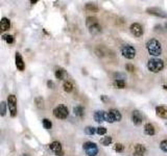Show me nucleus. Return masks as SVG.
Masks as SVG:
<instances>
[{
  "mask_svg": "<svg viewBox=\"0 0 167 156\" xmlns=\"http://www.w3.org/2000/svg\"><path fill=\"white\" fill-rule=\"evenodd\" d=\"M68 108L64 105H59L58 107L55 108V110H53V114H55V118H58L60 120H64L68 117Z\"/></svg>",
  "mask_w": 167,
  "mask_h": 156,
  "instance_id": "0eeeda50",
  "label": "nucleus"
},
{
  "mask_svg": "<svg viewBox=\"0 0 167 156\" xmlns=\"http://www.w3.org/2000/svg\"><path fill=\"white\" fill-rule=\"evenodd\" d=\"M11 27V22L7 18H2L1 21H0V33L2 31H6V30L9 29Z\"/></svg>",
  "mask_w": 167,
  "mask_h": 156,
  "instance_id": "ddd939ff",
  "label": "nucleus"
},
{
  "mask_svg": "<svg viewBox=\"0 0 167 156\" xmlns=\"http://www.w3.org/2000/svg\"><path fill=\"white\" fill-rule=\"evenodd\" d=\"M31 3H33V4H35V3H37V0H31Z\"/></svg>",
  "mask_w": 167,
  "mask_h": 156,
  "instance_id": "c9c22d12",
  "label": "nucleus"
},
{
  "mask_svg": "<svg viewBox=\"0 0 167 156\" xmlns=\"http://www.w3.org/2000/svg\"><path fill=\"white\" fill-rule=\"evenodd\" d=\"M65 76H66L65 70H58V71H55V77L58 78V79H63Z\"/></svg>",
  "mask_w": 167,
  "mask_h": 156,
  "instance_id": "412c9836",
  "label": "nucleus"
},
{
  "mask_svg": "<svg viewBox=\"0 0 167 156\" xmlns=\"http://www.w3.org/2000/svg\"><path fill=\"white\" fill-rule=\"evenodd\" d=\"M144 131L147 135H154L155 134V128L152 124H146L144 127Z\"/></svg>",
  "mask_w": 167,
  "mask_h": 156,
  "instance_id": "f3484780",
  "label": "nucleus"
},
{
  "mask_svg": "<svg viewBox=\"0 0 167 156\" xmlns=\"http://www.w3.org/2000/svg\"><path fill=\"white\" fill-rule=\"evenodd\" d=\"M115 87H117L118 89H123L125 87V82L123 80H115L114 81Z\"/></svg>",
  "mask_w": 167,
  "mask_h": 156,
  "instance_id": "bb28decb",
  "label": "nucleus"
},
{
  "mask_svg": "<svg viewBox=\"0 0 167 156\" xmlns=\"http://www.w3.org/2000/svg\"><path fill=\"white\" fill-rule=\"evenodd\" d=\"M160 148H161L162 151H164V152H167V141H163L160 144Z\"/></svg>",
  "mask_w": 167,
  "mask_h": 156,
  "instance_id": "c756f323",
  "label": "nucleus"
},
{
  "mask_svg": "<svg viewBox=\"0 0 167 156\" xmlns=\"http://www.w3.org/2000/svg\"><path fill=\"white\" fill-rule=\"evenodd\" d=\"M125 68H126V70H128V71H130V72H133L134 69H135V68H134V66H133V65H131V63H128V65L125 66Z\"/></svg>",
  "mask_w": 167,
  "mask_h": 156,
  "instance_id": "473e14b6",
  "label": "nucleus"
},
{
  "mask_svg": "<svg viewBox=\"0 0 167 156\" xmlns=\"http://www.w3.org/2000/svg\"><path fill=\"white\" fill-rule=\"evenodd\" d=\"M114 77L116 78V80H123L125 79V75L124 74H121V73H115L114 74Z\"/></svg>",
  "mask_w": 167,
  "mask_h": 156,
  "instance_id": "cd10ccee",
  "label": "nucleus"
},
{
  "mask_svg": "<svg viewBox=\"0 0 167 156\" xmlns=\"http://www.w3.org/2000/svg\"><path fill=\"white\" fill-rule=\"evenodd\" d=\"M16 67H17V69L19 71H24L25 69L24 60H23L21 54L19 53V52H16Z\"/></svg>",
  "mask_w": 167,
  "mask_h": 156,
  "instance_id": "9b49d317",
  "label": "nucleus"
},
{
  "mask_svg": "<svg viewBox=\"0 0 167 156\" xmlns=\"http://www.w3.org/2000/svg\"><path fill=\"white\" fill-rule=\"evenodd\" d=\"M120 120H121V114L117 109L112 108L109 110V112H104V121L109 122V123L119 122Z\"/></svg>",
  "mask_w": 167,
  "mask_h": 156,
  "instance_id": "20e7f679",
  "label": "nucleus"
},
{
  "mask_svg": "<svg viewBox=\"0 0 167 156\" xmlns=\"http://www.w3.org/2000/svg\"><path fill=\"white\" fill-rule=\"evenodd\" d=\"M96 132H97V134L103 135L106 133V129L104 128V127H98L97 129H96Z\"/></svg>",
  "mask_w": 167,
  "mask_h": 156,
  "instance_id": "c85d7f7f",
  "label": "nucleus"
},
{
  "mask_svg": "<svg viewBox=\"0 0 167 156\" xmlns=\"http://www.w3.org/2000/svg\"><path fill=\"white\" fill-rule=\"evenodd\" d=\"M7 106H9L11 117H16L17 114V98L15 95H9L7 98Z\"/></svg>",
  "mask_w": 167,
  "mask_h": 156,
  "instance_id": "423d86ee",
  "label": "nucleus"
},
{
  "mask_svg": "<svg viewBox=\"0 0 167 156\" xmlns=\"http://www.w3.org/2000/svg\"><path fill=\"white\" fill-rule=\"evenodd\" d=\"M35 104H36V106L39 109H43L44 108V106H45V102H44V99H43L42 97L39 96L37 97L36 99H35Z\"/></svg>",
  "mask_w": 167,
  "mask_h": 156,
  "instance_id": "dca6fc26",
  "label": "nucleus"
},
{
  "mask_svg": "<svg viewBox=\"0 0 167 156\" xmlns=\"http://www.w3.org/2000/svg\"><path fill=\"white\" fill-rule=\"evenodd\" d=\"M2 39L4 40L7 44H13V43H14V38H13V36H11V34H4V36H2Z\"/></svg>",
  "mask_w": 167,
  "mask_h": 156,
  "instance_id": "5701e85b",
  "label": "nucleus"
},
{
  "mask_svg": "<svg viewBox=\"0 0 167 156\" xmlns=\"http://www.w3.org/2000/svg\"><path fill=\"white\" fill-rule=\"evenodd\" d=\"M63 87H64V91L67 92V93H71L73 90V84L70 81H66Z\"/></svg>",
  "mask_w": 167,
  "mask_h": 156,
  "instance_id": "6ab92c4d",
  "label": "nucleus"
},
{
  "mask_svg": "<svg viewBox=\"0 0 167 156\" xmlns=\"http://www.w3.org/2000/svg\"><path fill=\"white\" fill-rule=\"evenodd\" d=\"M156 112L162 119H167V107L166 106H158L156 108Z\"/></svg>",
  "mask_w": 167,
  "mask_h": 156,
  "instance_id": "4468645a",
  "label": "nucleus"
},
{
  "mask_svg": "<svg viewBox=\"0 0 167 156\" xmlns=\"http://www.w3.org/2000/svg\"><path fill=\"white\" fill-rule=\"evenodd\" d=\"M146 48L148 50L149 54L152 56H159L162 53V47L161 44L158 40L152 39L149 40L148 42L146 43Z\"/></svg>",
  "mask_w": 167,
  "mask_h": 156,
  "instance_id": "f257e3e1",
  "label": "nucleus"
},
{
  "mask_svg": "<svg viewBox=\"0 0 167 156\" xmlns=\"http://www.w3.org/2000/svg\"><path fill=\"white\" fill-rule=\"evenodd\" d=\"M22 156H28V155H27V154H23Z\"/></svg>",
  "mask_w": 167,
  "mask_h": 156,
  "instance_id": "4c0bfd02",
  "label": "nucleus"
},
{
  "mask_svg": "<svg viewBox=\"0 0 167 156\" xmlns=\"http://www.w3.org/2000/svg\"><path fill=\"white\" fill-rule=\"evenodd\" d=\"M96 132V129H95L94 127H92V126H88V127H86L85 128V133L86 134H88V135H93Z\"/></svg>",
  "mask_w": 167,
  "mask_h": 156,
  "instance_id": "4be33fe9",
  "label": "nucleus"
},
{
  "mask_svg": "<svg viewBox=\"0 0 167 156\" xmlns=\"http://www.w3.org/2000/svg\"><path fill=\"white\" fill-rule=\"evenodd\" d=\"M134 156H143V153H140V152H135Z\"/></svg>",
  "mask_w": 167,
  "mask_h": 156,
  "instance_id": "f704fd0d",
  "label": "nucleus"
},
{
  "mask_svg": "<svg viewBox=\"0 0 167 156\" xmlns=\"http://www.w3.org/2000/svg\"><path fill=\"white\" fill-rule=\"evenodd\" d=\"M49 148L51 149L53 152L58 156H62L63 155V151H62V145L60 141H53L51 144L49 145Z\"/></svg>",
  "mask_w": 167,
  "mask_h": 156,
  "instance_id": "9d476101",
  "label": "nucleus"
},
{
  "mask_svg": "<svg viewBox=\"0 0 167 156\" xmlns=\"http://www.w3.org/2000/svg\"><path fill=\"white\" fill-rule=\"evenodd\" d=\"M145 147L143 146V145H136L135 146V152H140V153H144L145 152Z\"/></svg>",
  "mask_w": 167,
  "mask_h": 156,
  "instance_id": "393cba45",
  "label": "nucleus"
},
{
  "mask_svg": "<svg viewBox=\"0 0 167 156\" xmlns=\"http://www.w3.org/2000/svg\"><path fill=\"white\" fill-rule=\"evenodd\" d=\"M94 120L98 123H101L104 121V111L102 110H97L95 111L94 114Z\"/></svg>",
  "mask_w": 167,
  "mask_h": 156,
  "instance_id": "2eb2a0df",
  "label": "nucleus"
},
{
  "mask_svg": "<svg viewBox=\"0 0 167 156\" xmlns=\"http://www.w3.org/2000/svg\"><path fill=\"white\" fill-rule=\"evenodd\" d=\"M147 68L150 72L158 73L164 68V63H163V60L159 59V58H152L147 63Z\"/></svg>",
  "mask_w": 167,
  "mask_h": 156,
  "instance_id": "7ed1b4c3",
  "label": "nucleus"
},
{
  "mask_svg": "<svg viewBox=\"0 0 167 156\" xmlns=\"http://www.w3.org/2000/svg\"><path fill=\"white\" fill-rule=\"evenodd\" d=\"M6 114V103L5 102H0V116L3 117Z\"/></svg>",
  "mask_w": 167,
  "mask_h": 156,
  "instance_id": "aec40b11",
  "label": "nucleus"
},
{
  "mask_svg": "<svg viewBox=\"0 0 167 156\" xmlns=\"http://www.w3.org/2000/svg\"><path fill=\"white\" fill-rule=\"evenodd\" d=\"M131 31L134 36H137V38H139V36H141L143 34V28L139 23H134V24H132Z\"/></svg>",
  "mask_w": 167,
  "mask_h": 156,
  "instance_id": "1a4fd4ad",
  "label": "nucleus"
},
{
  "mask_svg": "<svg viewBox=\"0 0 167 156\" xmlns=\"http://www.w3.org/2000/svg\"><path fill=\"white\" fill-rule=\"evenodd\" d=\"M73 111H74V114L77 116V117H83L84 116V107H82V106H76V107H74Z\"/></svg>",
  "mask_w": 167,
  "mask_h": 156,
  "instance_id": "a211bd4d",
  "label": "nucleus"
},
{
  "mask_svg": "<svg viewBox=\"0 0 167 156\" xmlns=\"http://www.w3.org/2000/svg\"><path fill=\"white\" fill-rule=\"evenodd\" d=\"M86 25L88 27L89 31H90L93 36H96V34H98V33L101 31V27L98 24L97 19L94 18V17H89V18H87V20H86Z\"/></svg>",
  "mask_w": 167,
  "mask_h": 156,
  "instance_id": "f03ea898",
  "label": "nucleus"
},
{
  "mask_svg": "<svg viewBox=\"0 0 167 156\" xmlns=\"http://www.w3.org/2000/svg\"><path fill=\"white\" fill-rule=\"evenodd\" d=\"M163 89H165L167 91V85H163Z\"/></svg>",
  "mask_w": 167,
  "mask_h": 156,
  "instance_id": "e433bc0d",
  "label": "nucleus"
},
{
  "mask_svg": "<svg viewBox=\"0 0 167 156\" xmlns=\"http://www.w3.org/2000/svg\"><path fill=\"white\" fill-rule=\"evenodd\" d=\"M123 149H124V147L122 146L121 144H116L115 145V150H116V152H122L123 151Z\"/></svg>",
  "mask_w": 167,
  "mask_h": 156,
  "instance_id": "7c9ffc66",
  "label": "nucleus"
},
{
  "mask_svg": "<svg viewBox=\"0 0 167 156\" xmlns=\"http://www.w3.org/2000/svg\"><path fill=\"white\" fill-rule=\"evenodd\" d=\"M47 85H48L50 89H53V87H55V83H53L51 80H49L48 82H47Z\"/></svg>",
  "mask_w": 167,
  "mask_h": 156,
  "instance_id": "72a5a7b5",
  "label": "nucleus"
},
{
  "mask_svg": "<svg viewBox=\"0 0 167 156\" xmlns=\"http://www.w3.org/2000/svg\"><path fill=\"white\" fill-rule=\"evenodd\" d=\"M83 148L84 150L86 151V153L88 156H96L98 153V148L97 145L92 143V141H87L83 145Z\"/></svg>",
  "mask_w": 167,
  "mask_h": 156,
  "instance_id": "39448f33",
  "label": "nucleus"
},
{
  "mask_svg": "<svg viewBox=\"0 0 167 156\" xmlns=\"http://www.w3.org/2000/svg\"><path fill=\"white\" fill-rule=\"evenodd\" d=\"M100 141H101V144H102L103 146H109V145L112 143V137H111V136H106V137H103Z\"/></svg>",
  "mask_w": 167,
  "mask_h": 156,
  "instance_id": "b1692460",
  "label": "nucleus"
},
{
  "mask_svg": "<svg viewBox=\"0 0 167 156\" xmlns=\"http://www.w3.org/2000/svg\"><path fill=\"white\" fill-rule=\"evenodd\" d=\"M121 53L125 58L133 59L134 57H135V55H136V50H135L134 47H132L130 45H123L121 47Z\"/></svg>",
  "mask_w": 167,
  "mask_h": 156,
  "instance_id": "6e6552de",
  "label": "nucleus"
},
{
  "mask_svg": "<svg viewBox=\"0 0 167 156\" xmlns=\"http://www.w3.org/2000/svg\"><path fill=\"white\" fill-rule=\"evenodd\" d=\"M86 9H91V11H96L97 9V7L93 4V3H88L87 5H86Z\"/></svg>",
  "mask_w": 167,
  "mask_h": 156,
  "instance_id": "2f4dec72",
  "label": "nucleus"
},
{
  "mask_svg": "<svg viewBox=\"0 0 167 156\" xmlns=\"http://www.w3.org/2000/svg\"><path fill=\"white\" fill-rule=\"evenodd\" d=\"M132 119L135 125H140L142 123V114L139 110H134L133 114H132Z\"/></svg>",
  "mask_w": 167,
  "mask_h": 156,
  "instance_id": "f8f14e48",
  "label": "nucleus"
},
{
  "mask_svg": "<svg viewBox=\"0 0 167 156\" xmlns=\"http://www.w3.org/2000/svg\"><path fill=\"white\" fill-rule=\"evenodd\" d=\"M43 126L45 127L46 129H50L52 127L51 121L48 120V119H44V120H43Z\"/></svg>",
  "mask_w": 167,
  "mask_h": 156,
  "instance_id": "a878e982",
  "label": "nucleus"
}]
</instances>
